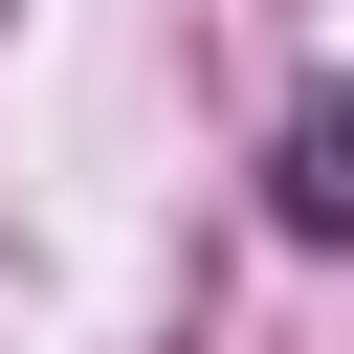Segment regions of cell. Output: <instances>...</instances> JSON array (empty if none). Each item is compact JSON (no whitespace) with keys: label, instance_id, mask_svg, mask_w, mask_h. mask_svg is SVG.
<instances>
[{"label":"cell","instance_id":"cell-1","mask_svg":"<svg viewBox=\"0 0 354 354\" xmlns=\"http://www.w3.org/2000/svg\"><path fill=\"white\" fill-rule=\"evenodd\" d=\"M266 221H288V243H354V88H332V111H288V155H266Z\"/></svg>","mask_w":354,"mask_h":354}]
</instances>
